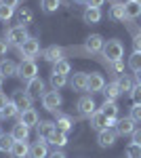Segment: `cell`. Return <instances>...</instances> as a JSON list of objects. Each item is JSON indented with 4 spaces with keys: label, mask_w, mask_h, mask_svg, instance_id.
Here are the masks:
<instances>
[{
    "label": "cell",
    "mask_w": 141,
    "mask_h": 158,
    "mask_svg": "<svg viewBox=\"0 0 141 158\" xmlns=\"http://www.w3.org/2000/svg\"><path fill=\"white\" fill-rule=\"evenodd\" d=\"M68 85V76H63V74H53L51 72V86L59 91V89H63V86Z\"/></svg>",
    "instance_id": "obj_32"
},
{
    "label": "cell",
    "mask_w": 141,
    "mask_h": 158,
    "mask_svg": "<svg viewBox=\"0 0 141 158\" xmlns=\"http://www.w3.org/2000/svg\"><path fill=\"white\" fill-rule=\"evenodd\" d=\"M0 135H2V131H0Z\"/></svg>",
    "instance_id": "obj_54"
},
{
    "label": "cell",
    "mask_w": 141,
    "mask_h": 158,
    "mask_svg": "<svg viewBox=\"0 0 141 158\" xmlns=\"http://www.w3.org/2000/svg\"><path fill=\"white\" fill-rule=\"evenodd\" d=\"M103 86H106V78L101 76V74H89V89L86 91H91V93H101L103 91Z\"/></svg>",
    "instance_id": "obj_18"
},
{
    "label": "cell",
    "mask_w": 141,
    "mask_h": 158,
    "mask_svg": "<svg viewBox=\"0 0 141 158\" xmlns=\"http://www.w3.org/2000/svg\"><path fill=\"white\" fill-rule=\"evenodd\" d=\"M72 72V63L68 59H61V61H55L53 63V74H63V76H68Z\"/></svg>",
    "instance_id": "obj_30"
},
{
    "label": "cell",
    "mask_w": 141,
    "mask_h": 158,
    "mask_svg": "<svg viewBox=\"0 0 141 158\" xmlns=\"http://www.w3.org/2000/svg\"><path fill=\"white\" fill-rule=\"evenodd\" d=\"M11 137L15 139V141H27V137H30V127H25V124H21V122L13 124Z\"/></svg>",
    "instance_id": "obj_22"
},
{
    "label": "cell",
    "mask_w": 141,
    "mask_h": 158,
    "mask_svg": "<svg viewBox=\"0 0 141 158\" xmlns=\"http://www.w3.org/2000/svg\"><path fill=\"white\" fill-rule=\"evenodd\" d=\"M19 122H21V124H25V127H30V129H32V127H36V124H38V112H36L34 108L32 110H25V112H19Z\"/></svg>",
    "instance_id": "obj_20"
},
{
    "label": "cell",
    "mask_w": 141,
    "mask_h": 158,
    "mask_svg": "<svg viewBox=\"0 0 141 158\" xmlns=\"http://www.w3.org/2000/svg\"><path fill=\"white\" fill-rule=\"evenodd\" d=\"M135 2H139V4H141V0H135Z\"/></svg>",
    "instance_id": "obj_53"
},
{
    "label": "cell",
    "mask_w": 141,
    "mask_h": 158,
    "mask_svg": "<svg viewBox=\"0 0 141 158\" xmlns=\"http://www.w3.org/2000/svg\"><path fill=\"white\" fill-rule=\"evenodd\" d=\"M116 137H118L116 129H103L97 133V143H99V148H112L116 143Z\"/></svg>",
    "instance_id": "obj_10"
},
{
    "label": "cell",
    "mask_w": 141,
    "mask_h": 158,
    "mask_svg": "<svg viewBox=\"0 0 141 158\" xmlns=\"http://www.w3.org/2000/svg\"><path fill=\"white\" fill-rule=\"evenodd\" d=\"M131 118L135 122H141V103H133V108H131Z\"/></svg>",
    "instance_id": "obj_40"
},
{
    "label": "cell",
    "mask_w": 141,
    "mask_h": 158,
    "mask_svg": "<svg viewBox=\"0 0 141 158\" xmlns=\"http://www.w3.org/2000/svg\"><path fill=\"white\" fill-rule=\"evenodd\" d=\"M9 47H11V44H9V42H6L4 38H0V57H2V55H6Z\"/></svg>",
    "instance_id": "obj_44"
},
{
    "label": "cell",
    "mask_w": 141,
    "mask_h": 158,
    "mask_svg": "<svg viewBox=\"0 0 141 158\" xmlns=\"http://www.w3.org/2000/svg\"><path fill=\"white\" fill-rule=\"evenodd\" d=\"M13 15H15V9H11V6H2V4H0V21H2V23H6Z\"/></svg>",
    "instance_id": "obj_39"
},
{
    "label": "cell",
    "mask_w": 141,
    "mask_h": 158,
    "mask_svg": "<svg viewBox=\"0 0 141 158\" xmlns=\"http://www.w3.org/2000/svg\"><path fill=\"white\" fill-rule=\"evenodd\" d=\"M107 65H110V72L114 74V76H122V72H124V61L122 59H118V61H110V63H107Z\"/></svg>",
    "instance_id": "obj_35"
},
{
    "label": "cell",
    "mask_w": 141,
    "mask_h": 158,
    "mask_svg": "<svg viewBox=\"0 0 141 158\" xmlns=\"http://www.w3.org/2000/svg\"><path fill=\"white\" fill-rule=\"evenodd\" d=\"M131 99H133L135 103H141V85L133 86V91H131Z\"/></svg>",
    "instance_id": "obj_42"
},
{
    "label": "cell",
    "mask_w": 141,
    "mask_h": 158,
    "mask_svg": "<svg viewBox=\"0 0 141 158\" xmlns=\"http://www.w3.org/2000/svg\"><path fill=\"white\" fill-rule=\"evenodd\" d=\"M17 114H19V110L15 108V103H13V101H9V103L2 108V116H4V118H15Z\"/></svg>",
    "instance_id": "obj_37"
},
{
    "label": "cell",
    "mask_w": 141,
    "mask_h": 158,
    "mask_svg": "<svg viewBox=\"0 0 141 158\" xmlns=\"http://www.w3.org/2000/svg\"><path fill=\"white\" fill-rule=\"evenodd\" d=\"M13 158H27L30 156V143L27 141H15V146L11 150Z\"/></svg>",
    "instance_id": "obj_25"
},
{
    "label": "cell",
    "mask_w": 141,
    "mask_h": 158,
    "mask_svg": "<svg viewBox=\"0 0 141 158\" xmlns=\"http://www.w3.org/2000/svg\"><path fill=\"white\" fill-rule=\"evenodd\" d=\"M9 101H11V99H6V95H4V93H2V91H0V110L4 108V106H6V103H9Z\"/></svg>",
    "instance_id": "obj_48"
},
{
    "label": "cell",
    "mask_w": 141,
    "mask_h": 158,
    "mask_svg": "<svg viewBox=\"0 0 141 158\" xmlns=\"http://www.w3.org/2000/svg\"><path fill=\"white\" fill-rule=\"evenodd\" d=\"M133 47L135 53H141V30H133Z\"/></svg>",
    "instance_id": "obj_41"
},
{
    "label": "cell",
    "mask_w": 141,
    "mask_h": 158,
    "mask_svg": "<svg viewBox=\"0 0 141 158\" xmlns=\"http://www.w3.org/2000/svg\"><path fill=\"white\" fill-rule=\"evenodd\" d=\"M55 127L57 131H63V133H70L74 129V120H72L68 114H61V112H55Z\"/></svg>",
    "instance_id": "obj_15"
},
{
    "label": "cell",
    "mask_w": 141,
    "mask_h": 158,
    "mask_svg": "<svg viewBox=\"0 0 141 158\" xmlns=\"http://www.w3.org/2000/svg\"><path fill=\"white\" fill-rule=\"evenodd\" d=\"M103 57L107 59V63L110 61H118L124 57V44L120 42V40H116V38H112V40H106V44H103Z\"/></svg>",
    "instance_id": "obj_1"
},
{
    "label": "cell",
    "mask_w": 141,
    "mask_h": 158,
    "mask_svg": "<svg viewBox=\"0 0 141 158\" xmlns=\"http://www.w3.org/2000/svg\"><path fill=\"white\" fill-rule=\"evenodd\" d=\"M61 101H63V99H61V95H59V91H55V89H53V91H44V95H42V108L47 110V112H53V114H55V112H59V106H61Z\"/></svg>",
    "instance_id": "obj_4"
},
{
    "label": "cell",
    "mask_w": 141,
    "mask_h": 158,
    "mask_svg": "<svg viewBox=\"0 0 141 158\" xmlns=\"http://www.w3.org/2000/svg\"><path fill=\"white\" fill-rule=\"evenodd\" d=\"M63 55H65V49H61V47H55V44L42 51V59H44V61H51V63H55V61H61V59H63Z\"/></svg>",
    "instance_id": "obj_17"
},
{
    "label": "cell",
    "mask_w": 141,
    "mask_h": 158,
    "mask_svg": "<svg viewBox=\"0 0 141 158\" xmlns=\"http://www.w3.org/2000/svg\"><path fill=\"white\" fill-rule=\"evenodd\" d=\"M25 91H27V95L34 99H42V95H44V80L42 78H34V80H30L27 82V86H25Z\"/></svg>",
    "instance_id": "obj_14"
},
{
    "label": "cell",
    "mask_w": 141,
    "mask_h": 158,
    "mask_svg": "<svg viewBox=\"0 0 141 158\" xmlns=\"http://www.w3.org/2000/svg\"><path fill=\"white\" fill-rule=\"evenodd\" d=\"M106 0H86V6H93V9H101Z\"/></svg>",
    "instance_id": "obj_43"
},
{
    "label": "cell",
    "mask_w": 141,
    "mask_h": 158,
    "mask_svg": "<svg viewBox=\"0 0 141 158\" xmlns=\"http://www.w3.org/2000/svg\"><path fill=\"white\" fill-rule=\"evenodd\" d=\"M131 137H133V143H137V146H141V129H135Z\"/></svg>",
    "instance_id": "obj_46"
},
{
    "label": "cell",
    "mask_w": 141,
    "mask_h": 158,
    "mask_svg": "<svg viewBox=\"0 0 141 158\" xmlns=\"http://www.w3.org/2000/svg\"><path fill=\"white\" fill-rule=\"evenodd\" d=\"M0 76L2 78H13V76H19V65L15 61L2 59L0 61Z\"/></svg>",
    "instance_id": "obj_16"
},
{
    "label": "cell",
    "mask_w": 141,
    "mask_h": 158,
    "mask_svg": "<svg viewBox=\"0 0 141 158\" xmlns=\"http://www.w3.org/2000/svg\"><path fill=\"white\" fill-rule=\"evenodd\" d=\"M19 2H21V0H0V4H2V6H11V9L19 6Z\"/></svg>",
    "instance_id": "obj_45"
},
{
    "label": "cell",
    "mask_w": 141,
    "mask_h": 158,
    "mask_svg": "<svg viewBox=\"0 0 141 158\" xmlns=\"http://www.w3.org/2000/svg\"><path fill=\"white\" fill-rule=\"evenodd\" d=\"M2 118H4V116H2V110H0V120H2Z\"/></svg>",
    "instance_id": "obj_52"
},
{
    "label": "cell",
    "mask_w": 141,
    "mask_h": 158,
    "mask_svg": "<svg viewBox=\"0 0 141 158\" xmlns=\"http://www.w3.org/2000/svg\"><path fill=\"white\" fill-rule=\"evenodd\" d=\"M99 110L106 114L110 120H118V106H116V101H103Z\"/></svg>",
    "instance_id": "obj_27"
},
{
    "label": "cell",
    "mask_w": 141,
    "mask_h": 158,
    "mask_svg": "<svg viewBox=\"0 0 141 158\" xmlns=\"http://www.w3.org/2000/svg\"><path fill=\"white\" fill-rule=\"evenodd\" d=\"M47 158H68V156H65V154H63L61 150H55V152H51Z\"/></svg>",
    "instance_id": "obj_47"
},
{
    "label": "cell",
    "mask_w": 141,
    "mask_h": 158,
    "mask_svg": "<svg viewBox=\"0 0 141 158\" xmlns=\"http://www.w3.org/2000/svg\"><path fill=\"white\" fill-rule=\"evenodd\" d=\"M76 108H78V112H80L82 118H91L95 112H97V103L93 101V97H80Z\"/></svg>",
    "instance_id": "obj_8"
},
{
    "label": "cell",
    "mask_w": 141,
    "mask_h": 158,
    "mask_svg": "<svg viewBox=\"0 0 141 158\" xmlns=\"http://www.w3.org/2000/svg\"><path fill=\"white\" fill-rule=\"evenodd\" d=\"M19 78H23L25 82L38 78V65H36L32 59H23L19 63Z\"/></svg>",
    "instance_id": "obj_6"
},
{
    "label": "cell",
    "mask_w": 141,
    "mask_h": 158,
    "mask_svg": "<svg viewBox=\"0 0 141 158\" xmlns=\"http://www.w3.org/2000/svg\"><path fill=\"white\" fill-rule=\"evenodd\" d=\"M70 86L74 91H78V93L86 91V89H89V74L86 72H76L70 80Z\"/></svg>",
    "instance_id": "obj_13"
},
{
    "label": "cell",
    "mask_w": 141,
    "mask_h": 158,
    "mask_svg": "<svg viewBox=\"0 0 141 158\" xmlns=\"http://www.w3.org/2000/svg\"><path fill=\"white\" fill-rule=\"evenodd\" d=\"M72 2H76V4H86V0H72Z\"/></svg>",
    "instance_id": "obj_50"
},
{
    "label": "cell",
    "mask_w": 141,
    "mask_h": 158,
    "mask_svg": "<svg viewBox=\"0 0 141 158\" xmlns=\"http://www.w3.org/2000/svg\"><path fill=\"white\" fill-rule=\"evenodd\" d=\"M103 44H106V40H103L101 34H91L84 42V53H101Z\"/></svg>",
    "instance_id": "obj_9"
},
{
    "label": "cell",
    "mask_w": 141,
    "mask_h": 158,
    "mask_svg": "<svg viewBox=\"0 0 141 158\" xmlns=\"http://www.w3.org/2000/svg\"><path fill=\"white\" fill-rule=\"evenodd\" d=\"M101 9H93V6H86L82 13V19H84V23H89V25H93V23H99L101 21Z\"/></svg>",
    "instance_id": "obj_23"
},
{
    "label": "cell",
    "mask_w": 141,
    "mask_h": 158,
    "mask_svg": "<svg viewBox=\"0 0 141 158\" xmlns=\"http://www.w3.org/2000/svg\"><path fill=\"white\" fill-rule=\"evenodd\" d=\"M2 85H4V78H2V76H0V89H2Z\"/></svg>",
    "instance_id": "obj_51"
},
{
    "label": "cell",
    "mask_w": 141,
    "mask_h": 158,
    "mask_svg": "<svg viewBox=\"0 0 141 158\" xmlns=\"http://www.w3.org/2000/svg\"><path fill=\"white\" fill-rule=\"evenodd\" d=\"M11 101L15 103V108L19 112H25V110H32V101L34 99L27 95V91H15L11 95Z\"/></svg>",
    "instance_id": "obj_7"
},
{
    "label": "cell",
    "mask_w": 141,
    "mask_h": 158,
    "mask_svg": "<svg viewBox=\"0 0 141 158\" xmlns=\"http://www.w3.org/2000/svg\"><path fill=\"white\" fill-rule=\"evenodd\" d=\"M124 11H126V19H137L141 17V4L135 0H129L124 2Z\"/></svg>",
    "instance_id": "obj_26"
},
{
    "label": "cell",
    "mask_w": 141,
    "mask_h": 158,
    "mask_svg": "<svg viewBox=\"0 0 141 158\" xmlns=\"http://www.w3.org/2000/svg\"><path fill=\"white\" fill-rule=\"evenodd\" d=\"M61 6V0H40V9L44 13H55Z\"/></svg>",
    "instance_id": "obj_33"
},
{
    "label": "cell",
    "mask_w": 141,
    "mask_h": 158,
    "mask_svg": "<svg viewBox=\"0 0 141 158\" xmlns=\"http://www.w3.org/2000/svg\"><path fill=\"white\" fill-rule=\"evenodd\" d=\"M27 38H30V34H27V27L25 25H13V27L6 30V42L13 44V47H17V49L23 44Z\"/></svg>",
    "instance_id": "obj_2"
},
{
    "label": "cell",
    "mask_w": 141,
    "mask_h": 158,
    "mask_svg": "<svg viewBox=\"0 0 141 158\" xmlns=\"http://www.w3.org/2000/svg\"><path fill=\"white\" fill-rule=\"evenodd\" d=\"M57 131V127H55V122L53 120H40L36 124V133H38V139H44L47 141L51 135Z\"/></svg>",
    "instance_id": "obj_11"
},
{
    "label": "cell",
    "mask_w": 141,
    "mask_h": 158,
    "mask_svg": "<svg viewBox=\"0 0 141 158\" xmlns=\"http://www.w3.org/2000/svg\"><path fill=\"white\" fill-rule=\"evenodd\" d=\"M89 120H91V129H95L97 133L103 131V129H114V124H116V120H110L101 110H97Z\"/></svg>",
    "instance_id": "obj_3"
},
{
    "label": "cell",
    "mask_w": 141,
    "mask_h": 158,
    "mask_svg": "<svg viewBox=\"0 0 141 158\" xmlns=\"http://www.w3.org/2000/svg\"><path fill=\"white\" fill-rule=\"evenodd\" d=\"M103 95H106V101H116L120 95H122V91H120V86H118L116 80H112V82H107L103 86V91H101Z\"/></svg>",
    "instance_id": "obj_21"
},
{
    "label": "cell",
    "mask_w": 141,
    "mask_h": 158,
    "mask_svg": "<svg viewBox=\"0 0 141 158\" xmlns=\"http://www.w3.org/2000/svg\"><path fill=\"white\" fill-rule=\"evenodd\" d=\"M116 82H118V86H120V91H122V95H124V93H129V95H131V91H133V86H135L131 76L122 74V76H118V78H116Z\"/></svg>",
    "instance_id": "obj_29"
},
{
    "label": "cell",
    "mask_w": 141,
    "mask_h": 158,
    "mask_svg": "<svg viewBox=\"0 0 141 158\" xmlns=\"http://www.w3.org/2000/svg\"><path fill=\"white\" fill-rule=\"evenodd\" d=\"M47 143H51V146H55V148H63L65 143H68V133H63V131H55V133L47 139Z\"/></svg>",
    "instance_id": "obj_28"
},
{
    "label": "cell",
    "mask_w": 141,
    "mask_h": 158,
    "mask_svg": "<svg viewBox=\"0 0 141 158\" xmlns=\"http://www.w3.org/2000/svg\"><path fill=\"white\" fill-rule=\"evenodd\" d=\"M13 146H15V139L9 135H0V152H4V154H11Z\"/></svg>",
    "instance_id": "obj_31"
},
{
    "label": "cell",
    "mask_w": 141,
    "mask_h": 158,
    "mask_svg": "<svg viewBox=\"0 0 141 158\" xmlns=\"http://www.w3.org/2000/svg\"><path fill=\"white\" fill-rule=\"evenodd\" d=\"M114 129H116L118 135H133V131H135V120L131 118V116H126V118H118L116 124H114Z\"/></svg>",
    "instance_id": "obj_12"
},
{
    "label": "cell",
    "mask_w": 141,
    "mask_h": 158,
    "mask_svg": "<svg viewBox=\"0 0 141 158\" xmlns=\"http://www.w3.org/2000/svg\"><path fill=\"white\" fill-rule=\"evenodd\" d=\"M107 15H110V19H112V21H124V19H126V11H124V2H114Z\"/></svg>",
    "instance_id": "obj_24"
},
{
    "label": "cell",
    "mask_w": 141,
    "mask_h": 158,
    "mask_svg": "<svg viewBox=\"0 0 141 158\" xmlns=\"http://www.w3.org/2000/svg\"><path fill=\"white\" fill-rule=\"evenodd\" d=\"M48 156V148L44 139H38L36 143L30 146V158H47Z\"/></svg>",
    "instance_id": "obj_19"
},
{
    "label": "cell",
    "mask_w": 141,
    "mask_h": 158,
    "mask_svg": "<svg viewBox=\"0 0 141 158\" xmlns=\"http://www.w3.org/2000/svg\"><path fill=\"white\" fill-rule=\"evenodd\" d=\"M38 53H40V42H38L34 36H30L23 44L19 47V55L25 57V59H32V61H34V57L38 55Z\"/></svg>",
    "instance_id": "obj_5"
},
{
    "label": "cell",
    "mask_w": 141,
    "mask_h": 158,
    "mask_svg": "<svg viewBox=\"0 0 141 158\" xmlns=\"http://www.w3.org/2000/svg\"><path fill=\"white\" fill-rule=\"evenodd\" d=\"M135 85H141V70L135 72Z\"/></svg>",
    "instance_id": "obj_49"
},
{
    "label": "cell",
    "mask_w": 141,
    "mask_h": 158,
    "mask_svg": "<svg viewBox=\"0 0 141 158\" xmlns=\"http://www.w3.org/2000/svg\"><path fill=\"white\" fill-rule=\"evenodd\" d=\"M129 68L133 72H139L141 70V53H133L129 57Z\"/></svg>",
    "instance_id": "obj_36"
},
{
    "label": "cell",
    "mask_w": 141,
    "mask_h": 158,
    "mask_svg": "<svg viewBox=\"0 0 141 158\" xmlns=\"http://www.w3.org/2000/svg\"><path fill=\"white\" fill-rule=\"evenodd\" d=\"M126 158H141V146L131 141L129 146H126Z\"/></svg>",
    "instance_id": "obj_38"
},
{
    "label": "cell",
    "mask_w": 141,
    "mask_h": 158,
    "mask_svg": "<svg viewBox=\"0 0 141 158\" xmlns=\"http://www.w3.org/2000/svg\"><path fill=\"white\" fill-rule=\"evenodd\" d=\"M139 30H141V27H139Z\"/></svg>",
    "instance_id": "obj_55"
},
{
    "label": "cell",
    "mask_w": 141,
    "mask_h": 158,
    "mask_svg": "<svg viewBox=\"0 0 141 158\" xmlns=\"http://www.w3.org/2000/svg\"><path fill=\"white\" fill-rule=\"evenodd\" d=\"M17 19H19V25H27V23H32L34 13L30 11V9H21V11L17 13Z\"/></svg>",
    "instance_id": "obj_34"
}]
</instances>
